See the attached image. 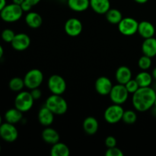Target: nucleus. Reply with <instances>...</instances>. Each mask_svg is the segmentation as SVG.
<instances>
[{"label": "nucleus", "instance_id": "obj_12", "mask_svg": "<svg viewBox=\"0 0 156 156\" xmlns=\"http://www.w3.org/2000/svg\"><path fill=\"white\" fill-rule=\"evenodd\" d=\"M12 48L17 51H23L30 47V38L27 34L19 33L16 34L13 41L11 43Z\"/></svg>", "mask_w": 156, "mask_h": 156}, {"label": "nucleus", "instance_id": "obj_18", "mask_svg": "<svg viewBox=\"0 0 156 156\" xmlns=\"http://www.w3.org/2000/svg\"><path fill=\"white\" fill-rule=\"evenodd\" d=\"M142 52L143 55L152 58L156 56V38H146L142 44Z\"/></svg>", "mask_w": 156, "mask_h": 156}, {"label": "nucleus", "instance_id": "obj_17", "mask_svg": "<svg viewBox=\"0 0 156 156\" xmlns=\"http://www.w3.org/2000/svg\"><path fill=\"white\" fill-rule=\"evenodd\" d=\"M115 78L117 83L125 85L132 79V72L129 67L121 66L116 71Z\"/></svg>", "mask_w": 156, "mask_h": 156}, {"label": "nucleus", "instance_id": "obj_43", "mask_svg": "<svg viewBox=\"0 0 156 156\" xmlns=\"http://www.w3.org/2000/svg\"><path fill=\"white\" fill-rule=\"evenodd\" d=\"M154 106H155V108H156V98H155V105H154Z\"/></svg>", "mask_w": 156, "mask_h": 156}, {"label": "nucleus", "instance_id": "obj_41", "mask_svg": "<svg viewBox=\"0 0 156 156\" xmlns=\"http://www.w3.org/2000/svg\"><path fill=\"white\" fill-rule=\"evenodd\" d=\"M3 54H4V50H3L1 44H0V59L2 57Z\"/></svg>", "mask_w": 156, "mask_h": 156}, {"label": "nucleus", "instance_id": "obj_25", "mask_svg": "<svg viewBox=\"0 0 156 156\" xmlns=\"http://www.w3.org/2000/svg\"><path fill=\"white\" fill-rule=\"evenodd\" d=\"M135 79L138 82L140 87H149L152 85L153 77H152V74L143 70L137 74Z\"/></svg>", "mask_w": 156, "mask_h": 156}, {"label": "nucleus", "instance_id": "obj_32", "mask_svg": "<svg viewBox=\"0 0 156 156\" xmlns=\"http://www.w3.org/2000/svg\"><path fill=\"white\" fill-rule=\"evenodd\" d=\"M106 156H123V153L119 148L117 146L112 148H108V150L105 152Z\"/></svg>", "mask_w": 156, "mask_h": 156}, {"label": "nucleus", "instance_id": "obj_24", "mask_svg": "<svg viewBox=\"0 0 156 156\" xmlns=\"http://www.w3.org/2000/svg\"><path fill=\"white\" fill-rule=\"evenodd\" d=\"M50 155L51 156H69L70 155V150L65 143L58 142L52 145Z\"/></svg>", "mask_w": 156, "mask_h": 156}, {"label": "nucleus", "instance_id": "obj_19", "mask_svg": "<svg viewBox=\"0 0 156 156\" xmlns=\"http://www.w3.org/2000/svg\"><path fill=\"white\" fill-rule=\"evenodd\" d=\"M82 127L85 132L88 135H94L98 132L99 123L97 119L94 117H88L84 120Z\"/></svg>", "mask_w": 156, "mask_h": 156}, {"label": "nucleus", "instance_id": "obj_28", "mask_svg": "<svg viewBox=\"0 0 156 156\" xmlns=\"http://www.w3.org/2000/svg\"><path fill=\"white\" fill-rule=\"evenodd\" d=\"M137 120V115L135 111L132 110L124 111L122 120L126 124H133Z\"/></svg>", "mask_w": 156, "mask_h": 156}, {"label": "nucleus", "instance_id": "obj_38", "mask_svg": "<svg viewBox=\"0 0 156 156\" xmlns=\"http://www.w3.org/2000/svg\"><path fill=\"white\" fill-rule=\"evenodd\" d=\"M24 1V0H12V2L15 3V4L19 5H21V3H22Z\"/></svg>", "mask_w": 156, "mask_h": 156}, {"label": "nucleus", "instance_id": "obj_2", "mask_svg": "<svg viewBox=\"0 0 156 156\" xmlns=\"http://www.w3.org/2000/svg\"><path fill=\"white\" fill-rule=\"evenodd\" d=\"M45 106L55 115H63L68 110V104L61 95L53 94L46 100Z\"/></svg>", "mask_w": 156, "mask_h": 156}, {"label": "nucleus", "instance_id": "obj_3", "mask_svg": "<svg viewBox=\"0 0 156 156\" xmlns=\"http://www.w3.org/2000/svg\"><path fill=\"white\" fill-rule=\"evenodd\" d=\"M23 13L24 12L21 9V5L12 2V4L5 6L0 12V18L5 22H15L22 17Z\"/></svg>", "mask_w": 156, "mask_h": 156}, {"label": "nucleus", "instance_id": "obj_37", "mask_svg": "<svg viewBox=\"0 0 156 156\" xmlns=\"http://www.w3.org/2000/svg\"><path fill=\"white\" fill-rule=\"evenodd\" d=\"M7 5L6 3V0H0V12L5 8V6Z\"/></svg>", "mask_w": 156, "mask_h": 156}, {"label": "nucleus", "instance_id": "obj_39", "mask_svg": "<svg viewBox=\"0 0 156 156\" xmlns=\"http://www.w3.org/2000/svg\"><path fill=\"white\" fill-rule=\"evenodd\" d=\"M134 1H135L136 2L139 3V4H144V3L147 2L149 0H134Z\"/></svg>", "mask_w": 156, "mask_h": 156}, {"label": "nucleus", "instance_id": "obj_5", "mask_svg": "<svg viewBox=\"0 0 156 156\" xmlns=\"http://www.w3.org/2000/svg\"><path fill=\"white\" fill-rule=\"evenodd\" d=\"M44 81V74L42 71L37 69H33L27 72L24 77L25 87L28 89L39 88Z\"/></svg>", "mask_w": 156, "mask_h": 156}, {"label": "nucleus", "instance_id": "obj_15", "mask_svg": "<svg viewBox=\"0 0 156 156\" xmlns=\"http://www.w3.org/2000/svg\"><path fill=\"white\" fill-rule=\"evenodd\" d=\"M55 114L46 106L41 108L38 112V120L42 126H49L54 121Z\"/></svg>", "mask_w": 156, "mask_h": 156}, {"label": "nucleus", "instance_id": "obj_7", "mask_svg": "<svg viewBox=\"0 0 156 156\" xmlns=\"http://www.w3.org/2000/svg\"><path fill=\"white\" fill-rule=\"evenodd\" d=\"M117 25L120 33L124 36H133L138 31L139 22L131 17L123 18Z\"/></svg>", "mask_w": 156, "mask_h": 156}, {"label": "nucleus", "instance_id": "obj_31", "mask_svg": "<svg viewBox=\"0 0 156 156\" xmlns=\"http://www.w3.org/2000/svg\"><path fill=\"white\" fill-rule=\"evenodd\" d=\"M124 85H125V87H126V89H127L128 92H129V94H134V93H135L136 91L137 90L140 88V85H139V84H138V82H136V80L135 79H131L130 80H129L127 83L125 84Z\"/></svg>", "mask_w": 156, "mask_h": 156}, {"label": "nucleus", "instance_id": "obj_20", "mask_svg": "<svg viewBox=\"0 0 156 156\" xmlns=\"http://www.w3.org/2000/svg\"><path fill=\"white\" fill-rule=\"evenodd\" d=\"M59 134L56 129L47 126L42 132V139L46 143L53 145L59 142Z\"/></svg>", "mask_w": 156, "mask_h": 156}, {"label": "nucleus", "instance_id": "obj_14", "mask_svg": "<svg viewBox=\"0 0 156 156\" xmlns=\"http://www.w3.org/2000/svg\"><path fill=\"white\" fill-rule=\"evenodd\" d=\"M137 33H139V34L144 39L152 37L155 34V26L148 21H143L141 22H139Z\"/></svg>", "mask_w": 156, "mask_h": 156}, {"label": "nucleus", "instance_id": "obj_26", "mask_svg": "<svg viewBox=\"0 0 156 156\" xmlns=\"http://www.w3.org/2000/svg\"><path fill=\"white\" fill-rule=\"evenodd\" d=\"M106 19L112 24H118L123 19V14L117 9H110L106 14Z\"/></svg>", "mask_w": 156, "mask_h": 156}, {"label": "nucleus", "instance_id": "obj_30", "mask_svg": "<svg viewBox=\"0 0 156 156\" xmlns=\"http://www.w3.org/2000/svg\"><path fill=\"white\" fill-rule=\"evenodd\" d=\"M15 34H16L11 29H5L2 30L1 34V37L3 41H5V43H12V41H13L14 37H15Z\"/></svg>", "mask_w": 156, "mask_h": 156}, {"label": "nucleus", "instance_id": "obj_21", "mask_svg": "<svg viewBox=\"0 0 156 156\" xmlns=\"http://www.w3.org/2000/svg\"><path fill=\"white\" fill-rule=\"evenodd\" d=\"M25 22L30 28L36 29L42 25L43 18L37 12H29L25 16Z\"/></svg>", "mask_w": 156, "mask_h": 156}, {"label": "nucleus", "instance_id": "obj_1", "mask_svg": "<svg viewBox=\"0 0 156 156\" xmlns=\"http://www.w3.org/2000/svg\"><path fill=\"white\" fill-rule=\"evenodd\" d=\"M156 91L149 87H140L133 94L132 103L134 108L140 112L149 111L155 105Z\"/></svg>", "mask_w": 156, "mask_h": 156}, {"label": "nucleus", "instance_id": "obj_27", "mask_svg": "<svg viewBox=\"0 0 156 156\" xmlns=\"http://www.w3.org/2000/svg\"><path fill=\"white\" fill-rule=\"evenodd\" d=\"M9 86L12 91H15V92H20V91H22L24 87H25L24 79H21L20 77L12 78L9 81Z\"/></svg>", "mask_w": 156, "mask_h": 156}, {"label": "nucleus", "instance_id": "obj_42", "mask_svg": "<svg viewBox=\"0 0 156 156\" xmlns=\"http://www.w3.org/2000/svg\"><path fill=\"white\" fill-rule=\"evenodd\" d=\"M2 116L0 115V126L2 125Z\"/></svg>", "mask_w": 156, "mask_h": 156}, {"label": "nucleus", "instance_id": "obj_6", "mask_svg": "<svg viewBox=\"0 0 156 156\" xmlns=\"http://www.w3.org/2000/svg\"><path fill=\"white\" fill-rule=\"evenodd\" d=\"M123 112H124V110L122 108L121 105L113 104L111 106L108 107L105 110L104 117L107 123L114 124L122 120Z\"/></svg>", "mask_w": 156, "mask_h": 156}, {"label": "nucleus", "instance_id": "obj_8", "mask_svg": "<svg viewBox=\"0 0 156 156\" xmlns=\"http://www.w3.org/2000/svg\"><path fill=\"white\" fill-rule=\"evenodd\" d=\"M129 94L125 85L118 83L113 86L109 96L113 104L122 105L127 101Z\"/></svg>", "mask_w": 156, "mask_h": 156}, {"label": "nucleus", "instance_id": "obj_4", "mask_svg": "<svg viewBox=\"0 0 156 156\" xmlns=\"http://www.w3.org/2000/svg\"><path fill=\"white\" fill-rule=\"evenodd\" d=\"M34 102V99L32 97L30 91H21L18 94L15 98V108L24 113L30 111Z\"/></svg>", "mask_w": 156, "mask_h": 156}, {"label": "nucleus", "instance_id": "obj_23", "mask_svg": "<svg viewBox=\"0 0 156 156\" xmlns=\"http://www.w3.org/2000/svg\"><path fill=\"white\" fill-rule=\"evenodd\" d=\"M67 4L73 12H82L90 7V0H67Z\"/></svg>", "mask_w": 156, "mask_h": 156}, {"label": "nucleus", "instance_id": "obj_44", "mask_svg": "<svg viewBox=\"0 0 156 156\" xmlns=\"http://www.w3.org/2000/svg\"><path fill=\"white\" fill-rule=\"evenodd\" d=\"M0 152H1V146H0Z\"/></svg>", "mask_w": 156, "mask_h": 156}, {"label": "nucleus", "instance_id": "obj_16", "mask_svg": "<svg viewBox=\"0 0 156 156\" xmlns=\"http://www.w3.org/2000/svg\"><path fill=\"white\" fill-rule=\"evenodd\" d=\"M90 7L95 13L103 15L111 9V2L110 0H90Z\"/></svg>", "mask_w": 156, "mask_h": 156}, {"label": "nucleus", "instance_id": "obj_13", "mask_svg": "<svg viewBox=\"0 0 156 156\" xmlns=\"http://www.w3.org/2000/svg\"><path fill=\"white\" fill-rule=\"evenodd\" d=\"M112 82L106 76H101L94 83V88L96 91L101 95H108L113 88Z\"/></svg>", "mask_w": 156, "mask_h": 156}, {"label": "nucleus", "instance_id": "obj_29", "mask_svg": "<svg viewBox=\"0 0 156 156\" xmlns=\"http://www.w3.org/2000/svg\"><path fill=\"white\" fill-rule=\"evenodd\" d=\"M138 66L142 70L146 71L152 66V58L148 56H146V55H143L139 59Z\"/></svg>", "mask_w": 156, "mask_h": 156}, {"label": "nucleus", "instance_id": "obj_11", "mask_svg": "<svg viewBox=\"0 0 156 156\" xmlns=\"http://www.w3.org/2000/svg\"><path fill=\"white\" fill-rule=\"evenodd\" d=\"M82 28H83V26L81 21L76 18H71L68 19L64 25V30L66 34L73 37H78L79 34H81Z\"/></svg>", "mask_w": 156, "mask_h": 156}, {"label": "nucleus", "instance_id": "obj_40", "mask_svg": "<svg viewBox=\"0 0 156 156\" xmlns=\"http://www.w3.org/2000/svg\"><path fill=\"white\" fill-rule=\"evenodd\" d=\"M152 77H153V79L156 81V67H155V69H154L153 70H152Z\"/></svg>", "mask_w": 156, "mask_h": 156}, {"label": "nucleus", "instance_id": "obj_22", "mask_svg": "<svg viewBox=\"0 0 156 156\" xmlns=\"http://www.w3.org/2000/svg\"><path fill=\"white\" fill-rule=\"evenodd\" d=\"M23 112L17 109L16 108H11L8 110L5 114V120L8 123L16 124L22 120Z\"/></svg>", "mask_w": 156, "mask_h": 156}, {"label": "nucleus", "instance_id": "obj_35", "mask_svg": "<svg viewBox=\"0 0 156 156\" xmlns=\"http://www.w3.org/2000/svg\"><path fill=\"white\" fill-rule=\"evenodd\" d=\"M32 7H33V6H32L28 2L26 1V0H24L21 5V8L24 12H29L30 11V9H32Z\"/></svg>", "mask_w": 156, "mask_h": 156}, {"label": "nucleus", "instance_id": "obj_36", "mask_svg": "<svg viewBox=\"0 0 156 156\" xmlns=\"http://www.w3.org/2000/svg\"><path fill=\"white\" fill-rule=\"evenodd\" d=\"M26 1L30 3L32 6H34V5H37L38 3L41 1V0H26Z\"/></svg>", "mask_w": 156, "mask_h": 156}, {"label": "nucleus", "instance_id": "obj_34", "mask_svg": "<svg viewBox=\"0 0 156 156\" xmlns=\"http://www.w3.org/2000/svg\"><path fill=\"white\" fill-rule=\"evenodd\" d=\"M30 93H31V95L34 98V101L41 98V95H42V92L39 89V88H34V89L30 90Z\"/></svg>", "mask_w": 156, "mask_h": 156}, {"label": "nucleus", "instance_id": "obj_10", "mask_svg": "<svg viewBox=\"0 0 156 156\" xmlns=\"http://www.w3.org/2000/svg\"><path fill=\"white\" fill-rule=\"evenodd\" d=\"M18 132L15 124L5 122L0 126V138L7 143H13L18 139Z\"/></svg>", "mask_w": 156, "mask_h": 156}, {"label": "nucleus", "instance_id": "obj_33", "mask_svg": "<svg viewBox=\"0 0 156 156\" xmlns=\"http://www.w3.org/2000/svg\"><path fill=\"white\" fill-rule=\"evenodd\" d=\"M105 146H107V148H112L117 146V140L114 136H109L106 138L105 140Z\"/></svg>", "mask_w": 156, "mask_h": 156}, {"label": "nucleus", "instance_id": "obj_9", "mask_svg": "<svg viewBox=\"0 0 156 156\" xmlns=\"http://www.w3.org/2000/svg\"><path fill=\"white\" fill-rule=\"evenodd\" d=\"M47 85L52 94L62 95L66 90V80L59 75H53L48 79Z\"/></svg>", "mask_w": 156, "mask_h": 156}]
</instances>
